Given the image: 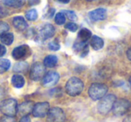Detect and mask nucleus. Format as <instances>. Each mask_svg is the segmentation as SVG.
<instances>
[{
    "mask_svg": "<svg viewBox=\"0 0 131 122\" xmlns=\"http://www.w3.org/2000/svg\"><path fill=\"white\" fill-rule=\"evenodd\" d=\"M66 93L70 96H77L84 90V83L77 77H71L66 84Z\"/></svg>",
    "mask_w": 131,
    "mask_h": 122,
    "instance_id": "f257e3e1",
    "label": "nucleus"
},
{
    "mask_svg": "<svg viewBox=\"0 0 131 122\" xmlns=\"http://www.w3.org/2000/svg\"><path fill=\"white\" fill-rule=\"evenodd\" d=\"M17 111H18V105L15 99H6L0 103V112L4 116L15 117Z\"/></svg>",
    "mask_w": 131,
    "mask_h": 122,
    "instance_id": "f03ea898",
    "label": "nucleus"
},
{
    "mask_svg": "<svg viewBox=\"0 0 131 122\" xmlns=\"http://www.w3.org/2000/svg\"><path fill=\"white\" fill-rule=\"evenodd\" d=\"M107 86L103 84H99V83H95V84H91V86L89 87V90H88L90 98L93 101L101 100L102 97H104L107 94Z\"/></svg>",
    "mask_w": 131,
    "mask_h": 122,
    "instance_id": "7ed1b4c3",
    "label": "nucleus"
},
{
    "mask_svg": "<svg viewBox=\"0 0 131 122\" xmlns=\"http://www.w3.org/2000/svg\"><path fill=\"white\" fill-rule=\"evenodd\" d=\"M117 100L116 96L114 94H106L104 97H102L98 103V111L101 114H107L112 109L113 104L115 101Z\"/></svg>",
    "mask_w": 131,
    "mask_h": 122,
    "instance_id": "20e7f679",
    "label": "nucleus"
},
{
    "mask_svg": "<svg viewBox=\"0 0 131 122\" xmlns=\"http://www.w3.org/2000/svg\"><path fill=\"white\" fill-rule=\"evenodd\" d=\"M131 103L127 99H118L113 104L112 111L116 116H123L130 109Z\"/></svg>",
    "mask_w": 131,
    "mask_h": 122,
    "instance_id": "39448f33",
    "label": "nucleus"
},
{
    "mask_svg": "<svg viewBox=\"0 0 131 122\" xmlns=\"http://www.w3.org/2000/svg\"><path fill=\"white\" fill-rule=\"evenodd\" d=\"M46 75V68L43 64L36 62L30 68V78L33 81L42 80L44 75Z\"/></svg>",
    "mask_w": 131,
    "mask_h": 122,
    "instance_id": "423d86ee",
    "label": "nucleus"
},
{
    "mask_svg": "<svg viewBox=\"0 0 131 122\" xmlns=\"http://www.w3.org/2000/svg\"><path fill=\"white\" fill-rule=\"evenodd\" d=\"M48 121L49 122H65L66 114L62 109L58 107H53L48 113Z\"/></svg>",
    "mask_w": 131,
    "mask_h": 122,
    "instance_id": "0eeeda50",
    "label": "nucleus"
},
{
    "mask_svg": "<svg viewBox=\"0 0 131 122\" xmlns=\"http://www.w3.org/2000/svg\"><path fill=\"white\" fill-rule=\"evenodd\" d=\"M49 109H50V106H49V102H38V103L34 104L32 115L35 118H44V117H46L48 115Z\"/></svg>",
    "mask_w": 131,
    "mask_h": 122,
    "instance_id": "6e6552de",
    "label": "nucleus"
},
{
    "mask_svg": "<svg viewBox=\"0 0 131 122\" xmlns=\"http://www.w3.org/2000/svg\"><path fill=\"white\" fill-rule=\"evenodd\" d=\"M31 54V49L28 45H21L15 48L12 52V56L15 59L20 60L27 58Z\"/></svg>",
    "mask_w": 131,
    "mask_h": 122,
    "instance_id": "1a4fd4ad",
    "label": "nucleus"
},
{
    "mask_svg": "<svg viewBox=\"0 0 131 122\" xmlns=\"http://www.w3.org/2000/svg\"><path fill=\"white\" fill-rule=\"evenodd\" d=\"M55 34V28L52 24H46L40 28L38 34V39L41 40H46L48 39L53 37Z\"/></svg>",
    "mask_w": 131,
    "mask_h": 122,
    "instance_id": "9d476101",
    "label": "nucleus"
},
{
    "mask_svg": "<svg viewBox=\"0 0 131 122\" xmlns=\"http://www.w3.org/2000/svg\"><path fill=\"white\" fill-rule=\"evenodd\" d=\"M59 80V75L57 72L51 71L47 73L42 78V84L44 86H52Z\"/></svg>",
    "mask_w": 131,
    "mask_h": 122,
    "instance_id": "9b49d317",
    "label": "nucleus"
},
{
    "mask_svg": "<svg viewBox=\"0 0 131 122\" xmlns=\"http://www.w3.org/2000/svg\"><path fill=\"white\" fill-rule=\"evenodd\" d=\"M88 16L93 21H102L104 20L107 16V10L105 8H97L88 13Z\"/></svg>",
    "mask_w": 131,
    "mask_h": 122,
    "instance_id": "f8f14e48",
    "label": "nucleus"
},
{
    "mask_svg": "<svg viewBox=\"0 0 131 122\" xmlns=\"http://www.w3.org/2000/svg\"><path fill=\"white\" fill-rule=\"evenodd\" d=\"M74 50L77 53H78L81 57H85L88 54V44L85 41H82L80 40H77V41L74 43L73 46Z\"/></svg>",
    "mask_w": 131,
    "mask_h": 122,
    "instance_id": "ddd939ff",
    "label": "nucleus"
},
{
    "mask_svg": "<svg viewBox=\"0 0 131 122\" xmlns=\"http://www.w3.org/2000/svg\"><path fill=\"white\" fill-rule=\"evenodd\" d=\"M34 103L32 102H24L18 106V112L22 114V116H28L32 113Z\"/></svg>",
    "mask_w": 131,
    "mask_h": 122,
    "instance_id": "4468645a",
    "label": "nucleus"
},
{
    "mask_svg": "<svg viewBox=\"0 0 131 122\" xmlns=\"http://www.w3.org/2000/svg\"><path fill=\"white\" fill-rule=\"evenodd\" d=\"M13 25L16 30L20 31H25L28 28V24L25 19L22 16H16L13 19Z\"/></svg>",
    "mask_w": 131,
    "mask_h": 122,
    "instance_id": "2eb2a0df",
    "label": "nucleus"
},
{
    "mask_svg": "<svg viewBox=\"0 0 131 122\" xmlns=\"http://www.w3.org/2000/svg\"><path fill=\"white\" fill-rule=\"evenodd\" d=\"M90 43H91V46L93 47V49H95V50H99V49H102L104 46L103 40L102 38H100L99 36H96V35L92 36Z\"/></svg>",
    "mask_w": 131,
    "mask_h": 122,
    "instance_id": "dca6fc26",
    "label": "nucleus"
},
{
    "mask_svg": "<svg viewBox=\"0 0 131 122\" xmlns=\"http://www.w3.org/2000/svg\"><path fill=\"white\" fill-rule=\"evenodd\" d=\"M2 3L6 6L20 8L25 4V0H2Z\"/></svg>",
    "mask_w": 131,
    "mask_h": 122,
    "instance_id": "f3484780",
    "label": "nucleus"
},
{
    "mask_svg": "<svg viewBox=\"0 0 131 122\" xmlns=\"http://www.w3.org/2000/svg\"><path fill=\"white\" fill-rule=\"evenodd\" d=\"M58 64V58L55 55H49L43 60V65L46 68H54Z\"/></svg>",
    "mask_w": 131,
    "mask_h": 122,
    "instance_id": "a211bd4d",
    "label": "nucleus"
},
{
    "mask_svg": "<svg viewBox=\"0 0 131 122\" xmlns=\"http://www.w3.org/2000/svg\"><path fill=\"white\" fill-rule=\"evenodd\" d=\"M12 84L15 88H22L24 87V84H25V80H24V76L21 75H14L12 76Z\"/></svg>",
    "mask_w": 131,
    "mask_h": 122,
    "instance_id": "6ab92c4d",
    "label": "nucleus"
},
{
    "mask_svg": "<svg viewBox=\"0 0 131 122\" xmlns=\"http://www.w3.org/2000/svg\"><path fill=\"white\" fill-rule=\"evenodd\" d=\"M92 38V32L90 30L86 29V28H83L80 30L78 33V40H82V41L87 42V40L89 39Z\"/></svg>",
    "mask_w": 131,
    "mask_h": 122,
    "instance_id": "aec40b11",
    "label": "nucleus"
},
{
    "mask_svg": "<svg viewBox=\"0 0 131 122\" xmlns=\"http://www.w3.org/2000/svg\"><path fill=\"white\" fill-rule=\"evenodd\" d=\"M0 40H1V42L5 45H11L14 41V34L11 32H6L0 37Z\"/></svg>",
    "mask_w": 131,
    "mask_h": 122,
    "instance_id": "412c9836",
    "label": "nucleus"
},
{
    "mask_svg": "<svg viewBox=\"0 0 131 122\" xmlns=\"http://www.w3.org/2000/svg\"><path fill=\"white\" fill-rule=\"evenodd\" d=\"M28 68H29V65H28L27 62L21 61V62H18L15 65L14 71L16 72V73H23V72H25L28 69Z\"/></svg>",
    "mask_w": 131,
    "mask_h": 122,
    "instance_id": "4be33fe9",
    "label": "nucleus"
},
{
    "mask_svg": "<svg viewBox=\"0 0 131 122\" xmlns=\"http://www.w3.org/2000/svg\"><path fill=\"white\" fill-rule=\"evenodd\" d=\"M11 66V62L6 58H0V74L6 72Z\"/></svg>",
    "mask_w": 131,
    "mask_h": 122,
    "instance_id": "5701e85b",
    "label": "nucleus"
},
{
    "mask_svg": "<svg viewBox=\"0 0 131 122\" xmlns=\"http://www.w3.org/2000/svg\"><path fill=\"white\" fill-rule=\"evenodd\" d=\"M25 17L29 21H35L37 19V17H38V13H37V11L35 9L29 10V11L26 12Z\"/></svg>",
    "mask_w": 131,
    "mask_h": 122,
    "instance_id": "b1692460",
    "label": "nucleus"
},
{
    "mask_svg": "<svg viewBox=\"0 0 131 122\" xmlns=\"http://www.w3.org/2000/svg\"><path fill=\"white\" fill-rule=\"evenodd\" d=\"M55 22H56L57 24L58 25H62L66 23V16L62 12L60 13H58L55 16Z\"/></svg>",
    "mask_w": 131,
    "mask_h": 122,
    "instance_id": "393cba45",
    "label": "nucleus"
},
{
    "mask_svg": "<svg viewBox=\"0 0 131 122\" xmlns=\"http://www.w3.org/2000/svg\"><path fill=\"white\" fill-rule=\"evenodd\" d=\"M48 48H49L50 50L53 51H57L60 49V45H59V42L58 41V40H55L50 41L49 44H48Z\"/></svg>",
    "mask_w": 131,
    "mask_h": 122,
    "instance_id": "a878e982",
    "label": "nucleus"
},
{
    "mask_svg": "<svg viewBox=\"0 0 131 122\" xmlns=\"http://www.w3.org/2000/svg\"><path fill=\"white\" fill-rule=\"evenodd\" d=\"M62 13L65 15V16L68 17L69 20H72V21H75L77 19V15H75V12L73 11H69V10H65V11H62Z\"/></svg>",
    "mask_w": 131,
    "mask_h": 122,
    "instance_id": "bb28decb",
    "label": "nucleus"
},
{
    "mask_svg": "<svg viewBox=\"0 0 131 122\" xmlns=\"http://www.w3.org/2000/svg\"><path fill=\"white\" fill-rule=\"evenodd\" d=\"M9 30V25L6 22H0V37L2 36L4 33L7 32Z\"/></svg>",
    "mask_w": 131,
    "mask_h": 122,
    "instance_id": "cd10ccee",
    "label": "nucleus"
},
{
    "mask_svg": "<svg viewBox=\"0 0 131 122\" xmlns=\"http://www.w3.org/2000/svg\"><path fill=\"white\" fill-rule=\"evenodd\" d=\"M66 29H68V31H77V29H78V26H77V24H75V23L70 22L66 24Z\"/></svg>",
    "mask_w": 131,
    "mask_h": 122,
    "instance_id": "c85d7f7f",
    "label": "nucleus"
},
{
    "mask_svg": "<svg viewBox=\"0 0 131 122\" xmlns=\"http://www.w3.org/2000/svg\"><path fill=\"white\" fill-rule=\"evenodd\" d=\"M0 122H15V117L4 116L0 118Z\"/></svg>",
    "mask_w": 131,
    "mask_h": 122,
    "instance_id": "c756f323",
    "label": "nucleus"
},
{
    "mask_svg": "<svg viewBox=\"0 0 131 122\" xmlns=\"http://www.w3.org/2000/svg\"><path fill=\"white\" fill-rule=\"evenodd\" d=\"M6 47H5L3 44H0V58L4 56V55L6 54Z\"/></svg>",
    "mask_w": 131,
    "mask_h": 122,
    "instance_id": "7c9ffc66",
    "label": "nucleus"
},
{
    "mask_svg": "<svg viewBox=\"0 0 131 122\" xmlns=\"http://www.w3.org/2000/svg\"><path fill=\"white\" fill-rule=\"evenodd\" d=\"M40 3V0H28V4L30 6H36Z\"/></svg>",
    "mask_w": 131,
    "mask_h": 122,
    "instance_id": "2f4dec72",
    "label": "nucleus"
},
{
    "mask_svg": "<svg viewBox=\"0 0 131 122\" xmlns=\"http://www.w3.org/2000/svg\"><path fill=\"white\" fill-rule=\"evenodd\" d=\"M19 122H31V118H29V116H23Z\"/></svg>",
    "mask_w": 131,
    "mask_h": 122,
    "instance_id": "473e14b6",
    "label": "nucleus"
},
{
    "mask_svg": "<svg viewBox=\"0 0 131 122\" xmlns=\"http://www.w3.org/2000/svg\"><path fill=\"white\" fill-rule=\"evenodd\" d=\"M58 3H62V4H68L70 2V0H55Z\"/></svg>",
    "mask_w": 131,
    "mask_h": 122,
    "instance_id": "72a5a7b5",
    "label": "nucleus"
},
{
    "mask_svg": "<svg viewBox=\"0 0 131 122\" xmlns=\"http://www.w3.org/2000/svg\"><path fill=\"white\" fill-rule=\"evenodd\" d=\"M127 58H128L129 60H131V47L129 48L128 49H127Z\"/></svg>",
    "mask_w": 131,
    "mask_h": 122,
    "instance_id": "f704fd0d",
    "label": "nucleus"
},
{
    "mask_svg": "<svg viewBox=\"0 0 131 122\" xmlns=\"http://www.w3.org/2000/svg\"><path fill=\"white\" fill-rule=\"evenodd\" d=\"M6 15V12L4 11V9H3L1 6H0V17H3Z\"/></svg>",
    "mask_w": 131,
    "mask_h": 122,
    "instance_id": "c9c22d12",
    "label": "nucleus"
},
{
    "mask_svg": "<svg viewBox=\"0 0 131 122\" xmlns=\"http://www.w3.org/2000/svg\"><path fill=\"white\" fill-rule=\"evenodd\" d=\"M3 96H4V90H3L2 87H0V98Z\"/></svg>",
    "mask_w": 131,
    "mask_h": 122,
    "instance_id": "e433bc0d",
    "label": "nucleus"
},
{
    "mask_svg": "<svg viewBox=\"0 0 131 122\" xmlns=\"http://www.w3.org/2000/svg\"><path fill=\"white\" fill-rule=\"evenodd\" d=\"M128 82H129V85H130V87H131V77H130V78H129Z\"/></svg>",
    "mask_w": 131,
    "mask_h": 122,
    "instance_id": "4c0bfd02",
    "label": "nucleus"
},
{
    "mask_svg": "<svg viewBox=\"0 0 131 122\" xmlns=\"http://www.w3.org/2000/svg\"><path fill=\"white\" fill-rule=\"evenodd\" d=\"M86 1H94V0H86Z\"/></svg>",
    "mask_w": 131,
    "mask_h": 122,
    "instance_id": "58836bf2",
    "label": "nucleus"
}]
</instances>
